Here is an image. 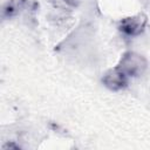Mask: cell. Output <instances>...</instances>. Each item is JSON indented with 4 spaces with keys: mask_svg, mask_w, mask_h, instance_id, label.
<instances>
[{
    "mask_svg": "<svg viewBox=\"0 0 150 150\" xmlns=\"http://www.w3.org/2000/svg\"><path fill=\"white\" fill-rule=\"evenodd\" d=\"M148 67L145 57L135 52H127L121 57L117 68L122 70L128 77L129 76H139L142 75Z\"/></svg>",
    "mask_w": 150,
    "mask_h": 150,
    "instance_id": "1",
    "label": "cell"
},
{
    "mask_svg": "<svg viewBox=\"0 0 150 150\" xmlns=\"http://www.w3.org/2000/svg\"><path fill=\"white\" fill-rule=\"evenodd\" d=\"M145 25H146V16L144 14H136L122 19L120 21L118 28L127 36H137L144 30Z\"/></svg>",
    "mask_w": 150,
    "mask_h": 150,
    "instance_id": "2",
    "label": "cell"
},
{
    "mask_svg": "<svg viewBox=\"0 0 150 150\" xmlns=\"http://www.w3.org/2000/svg\"><path fill=\"white\" fill-rule=\"evenodd\" d=\"M102 82L110 90H120V89H122V88H124L127 86V83H128V76L122 70H120L116 67L114 69L108 70L103 75Z\"/></svg>",
    "mask_w": 150,
    "mask_h": 150,
    "instance_id": "3",
    "label": "cell"
}]
</instances>
